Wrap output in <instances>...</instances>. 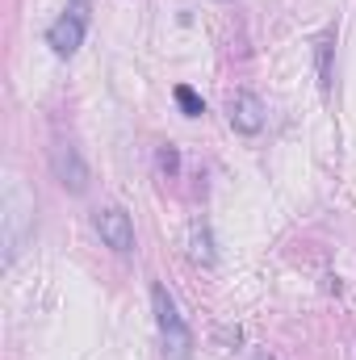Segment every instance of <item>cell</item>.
Instances as JSON below:
<instances>
[{"instance_id": "obj_1", "label": "cell", "mask_w": 356, "mask_h": 360, "mask_svg": "<svg viewBox=\"0 0 356 360\" xmlns=\"http://www.w3.org/2000/svg\"><path fill=\"white\" fill-rule=\"evenodd\" d=\"M34 239V193L21 176H8L0 197V248H4V269L17 264L25 243Z\"/></svg>"}, {"instance_id": "obj_2", "label": "cell", "mask_w": 356, "mask_h": 360, "mask_svg": "<svg viewBox=\"0 0 356 360\" xmlns=\"http://www.w3.org/2000/svg\"><path fill=\"white\" fill-rule=\"evenodd\" d=\"M151 314H155V327H160V340H164V356L168 360H189L193 356V331H189V323L180 319L177 297L168 293L164 281L151 285Z\"/></svg>"}, {"instance_id": "obj_3", "label": "cell", "mask_w": 356, "mask_h": 360, "mask_svg": "<svg viewBox=\"0 0 356 360\" xmlns=\"http://www.w3.org/2000/svg\"><path fill=\"white\" fill-rule=\"evenodd\" d=\"M89 21H92V0H68V8L46 25V46H51L59 59H72V55L84 46Z\"/></svg>"}, {"instance_id": "obj_4", "label": "cell", "mask_w": 356, "mask_h": 360, "mask_svg": "<svg viewBox=\"0 0 356 360\" xmlns=\"http://www.w3.org/2000/svg\"><path fill=\"white\" fill-rule=\"evenodd\" d=\"M92 226H96L101 243L113 248L117 256L134 252V222H130V214H126L122 205H105V210H96V214H92Z\"/></svg>"}, {"instance_id": "obj_5", "label": "cell", "mask_w": 356, "mask_h": 360, "mask_svg": "<svg viewBox=\"0 0 356 360\" xmlns=\"http://www.w3.org/2000/svg\"><path fill=\"white\" fill-rule=\"evenodd\" d=\"M51 172H55V180H59L68 193H76V197L89 188V164H84V155H80L72 143H63V139L51 147Z\"/></svg>"}, {"instance_id": "obj_6", "label": "cell", "mask_w": 356, "mask_h": 360, "mask_svg": "<svg viewBox=\"0 0 356 360\" xmlns=\"http://www.w3.org/2000/svg\"><path fill=\"white\" fill-rule=\"evenodd\" d=\"M227 122H231V130L235 134H260L265 130V122H268V109H265V101L256 96V92H248V89H239L231 101H227Z\"/></svg>"}, {"instance_id": "obj_7", "label": "cell", "mask_w": 356, "mask_h": 360, "mask_svg": "<svg viewBox=\"0 0 356 360\" xmlns=\"http://www.w3.org/2000/svg\"><path fill=\"white\" fill-rule=\"evenodd\" d=\"M189 260L201 264V269H214L218 264V252H214V231L205 218H193L189 222Z\"/></svg>"}, {"instance_id": "obj_8", "label": "cell", "mask_w": 356, "mask_h": 360, "mask_svg": "<svg viewBox=\"0 0 356 360\" xmlns=\"http://www.w3.org/2000/svg\"><path fill=\"white\" fill-rule=\"evenodd\" d=\"M314 72H319V92L331 96V84H336V30H327L314 42Z\"/></svg>"}, {"instance_id": "obj_9", "label": "cell", "mask_w": 356, "mask_h": 360, "mask_svg": "<svg viewBox=\"0 0 356 360\" xmlns=\"http://www.w3.org/2000/svg\"><path fill=\"white\" fill-rule=\"evenodd\" d=\"M172 96H177V105H180V113H184V117H201V113H205V101H201V92H197V89L177 84Z\"/></svg>"}, {"instance_id": "obj_10", "label": "cell", "mask_w": 356, "mask_h": 360, "mask_svg": "<svg viewBox=\"0 0 356 360\" xmlns=\"http://www.w3.org/2000/svg\"><path fill=\"white\" fill-rule=\"evenodd\" d=\"M155 164H160V172H164V176H177V172H180V151L172 147V143H164V147L155 151Z\"/></svg>"}, {"instance_id": "obj_11", "label": "cell", "mask_w": 356, "mask_h": 360, "mask_svg": "<svg viewBox=\"0 0 356 360\" xmlns=\"http://www.w3.org/2000/svg\"><path fill=\"white\" fill-rule=\"evenodd\" d=\"M248 360H276V356H272L268 348H256V352H252V356H248Z\"/></svg>"}]
</instances>
